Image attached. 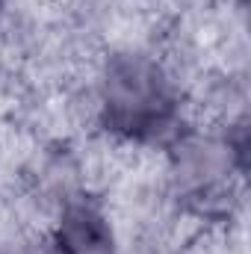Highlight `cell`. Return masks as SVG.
Segmentation results:
<instances>
[{
	"instance_id": "cell-2",
	"label": "cell",
	"mask_w": 251,
	"mask_h": 254,
	"mask_svg": "<svg viewBox=\"0 0 251 254\" xmlns=\"http://www.w3.org/2000/svg\"><path fill=\"white\" fill-rule=\"evenodd\" d=\"M48 243L57 254H122L113 213L92 192H80L57 207L48 225Z\"/></svg>"
},
{
	"instance_id": "cell-4",
	"label": "cell",
	"mask_w": 251,
	"mask_h": 254,
	"mask_svg": "<svg viewBox=\"0 0 251 254\" xmlns=\"http://www.w3.org/2000/svg\"><path fill=\"white\" fill-rule=\"evenodd\" d=\"M3 15H6V0H0V24H3Z\"/></svg>"
},
{
	"instance_id": "cell-1",
	"label": "cell",
	"mask_w": 251,
	"mask_h": 254,
	"mask_svg": "<svg viewBox=\"0 0 251 254\" xmlns=\"http://www.w3.org/2000/svg\"><path fill=\"white\" fill-rule=\"evenodd\" d=\"M95 133L163 148L187 122V89L154 45L104 48L92 80Z\"/></svg>"
},
{
	"instance_id": "cell-3",
	"label": "cell",
	"mask_w": 251,
	"mask_h": 254,
	"mask_svg": "<svg viewBox=\"0 0 251 254\" xmlns=\"http://www.w3.org/2000/svg\"><path fill=\"white\" fill-rule=\"evenodd\" d=\"M219 3H228V6H246V0H219Z\"/></svg>"
}]
</instances>
